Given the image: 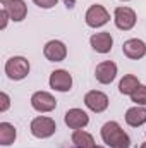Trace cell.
Returning <instances> with one entry per match:
<instances>
[{"label": "cell", "instance_id": "cell-7", "mask_svg": "<svg viewBox=\"0 0 146 148\" xmlns=\"http://www.w3.org/2000/svg\"><path fill=\"white\" fill-rule=\"evenodd\" d=\"M50 88H53L57 91H62V93L69 91L72 88V76L64 69L53 71L50 74Z\"/></svg>", "mask_w": 146, "mask_h": 148}, {"label": "cell", "instance_id": "cell-8", "mask_svg": "<svg viewBox=\"0 0 146 148\" xmlns=\"http://www.w3.org/2000/svg\"><path fill=\"white\" fill-rule=\"evenodd\" d=\"M43 53L50 62H62L67 57V47L59 40H52L45 45Z\"/></svg>", "mask_w": 146, "mask_h": 148}, {"label": "cell", "instance_id": "cell-18", "mask_svg": "<svg viewBox=\"0 0 146 148\" xmlns=\"http://www.w3.org/2000/svg\"><path fill=\"white\" fill-rule=\"evenodd\" d=\"M17 131L10 122H0V143L3 147H9L16 141Z\"/></svg>", "mask_w": 146, "mask_h": 148}, {"label": "cell", "instance_id": "cell-21", "mask_svg": "<svg viewBox=\"0 0 146 148\" xmlns=\"http://www.w3.org/2000/svg\"><path fill=\"white\" fill-rule=\"evenodd\" d=\"M0 112H5L9 109V105H10V98H9V95L7 93H0Z\"/></svg>", "mask_w": 146, "mask_h": 148}, {"label": "cell", "instance_id": "cell-19", "mask_svg": "<svg viewBox=\"0 0 146 148\" xmlns=\"http://www.w3.org/2000/svg\"><path fill=\"white\" fill-rule=\"evenodd\" d=\"M131 100L136 103V105H146V86L145 84H139L138 86V90L131 95Z\"/></svg>", "mask_w": 146, "mask_h": 148}, {"label": "cell", "instance_id": "cell-26", "mask_svg": "<svg viewBox=\"0 0 146 148\" xmlns=\"http://www.w3.org/2000/svg\"><path fill=\"white\" fill-rule=\"evenodd\" d=\"M74 148H79V147H74Z\"/></svg>", "mask_w": 146, "mask_h": 148}, {"label": "cell", "instance_id": "cell-20", "mask_svg": "<svg viewBox=\"0 0 146 148\" xmlns=\"http://www.w3.org/2000/svg\"><path fill=\"white\" fill-rule=\"evenodd\" d=\"M33 2L36 3L40 9H52L53 5H57L59 0H33Z\"/></svg>", "mask_w": 146, "mask_h": 148}, {"label": "cell", "instance_id": "cell-4", "mask_svg": "<svg viewBox=\"0 0 146 148\" xmlns=\"http://www.w3.org/2000/svg\"><path fill=\"white\" fill-rule=\"evenodd\" d=\"M136 12L131 9V7H117L115 12H113V21H115V26L122 31H129L134 28L136 24Z\"/></svg>", "mask_w": 146, "mask_h": 148}, {"label": "cell", "instance_id": "cell-24", "mask_svg": "<svg viewBox=\"0 0 146 148\" xmlns=\"http://www.w3.org/2000/svg\"><path fill=\"white\" fill-rule=\"evenodd\" d=\"M122 2H129V0H122Z\"/></svg>", "mask_w": 146, "mask_h": 148}, {"label": "cell", "instance_id": "cell-5", "mask_svg": "<svg viewBox=\"0 0 146 148\" xmlns=\"http://www.w3.org/2000/svg\"><path fill=\"white\" fill-rule=\"evenodd\" d=\"M84 19H86V24L89 28H102V26H105L110 21V14L107 12V9L103 5L95 3V5H91L88 9Z\"/></svg>", "mask_w": 146, "mask_h": 148}, {"label": "cell", "instance_id": "cell-10", "mask_svg": "<svg viewBox=\"0 0 146 148\" xmlns=\"http://www.w3.org/2000/svg\"><path fill=\"white\" fill-rule=\"evenodd\" d=\"M122 52L126 57L132 59V60H138V59H143L146 55V43L143 40H138V38H131L127 41H124L122 45Z\"/></svg>", "mask_w": 146, "mask_h": 148}, {"label": "cell", "instance_id": "cell-1", "mask_svg": "<svg viewBox=\"0 0 146 148\" xmlns=\"http://www.w3.org/2000/svg\"><path fill=\"white\" fill-rule=\"evenodd\" d=\"M102 140L110 148H129L131 147V138L127 136V133L115 121H108V122L103 124V127H102Z\"/></svg>", "mask_w": 146, "mask_h": 148}, {"label": "cell", "instance_id": "cell-9", "mask_svg": "<svg viewBox=\"0 0 146 148\" xmlns=\"http://www.w3.org/2000/svg\"><path fill=\"white\" fill-rule=\"evenodd\" d=\"M95 77L102 84H110L117 77V66L112 60H103L96 66L95 69Z\"/></svg>", "mask_w": 146, "mask_h": 148}, {"label": "cell", "instance_id": "cell-6", "mask_svg": "<svg viewBox=\"0 0 146 148\" xmlns=\"http://www.w3.org/2000/svg\"><path fill=\"white\" fill-rule=\"evenodd\" d=\"M84 105L89 109L91 112H96V114H102L108 109V97L103 93V91H88L86 97H84Z\"/></svg>", "mask_w": 146, "mask_h": 148}, {"label": "cell", "instance_id": "cell-16", "mask_svg": "<svg viewBox=\"0 0 146 148\" xmlns=\"http://www.w3.org/2000/svg\"><path fill=\"white\" fill-rule=\"evenodd\" d=\"M72 143L74 147H79V148H95V140L89 133L83 131V129H76L72 133Z\"/></svg>", "mask_w": 146, "mask_h": 148}, {"label": "cell", "instance_id": "cell-12", "mask_svg": "<svg viewBox=\"0 0 146 148\" xmlns=\"http://www.w3.org/2000/svg\"><path fill=\"white\" fill-rule=\"evenodd\" d=\"M3 10L16 23L23 21L26 17V14H28V7H26L24 0H5L3 2Z\"/></svg>", "mask_w": 146, "mask_h": 148}, {"label": "cell", "instance_id": "cell-15", "mask_svg": "<svg viewBox=\"0 0 146 148\" xmlns=\"http://www.w3.org/2000/svg\"><path fill=\"white\" fill-rule=\"evenodd\" d=\"M126 122L131 127H139L146 122V107L143 105H136L131 107L129 110L126 112Z\"/></svg>", "mask_w": 146, "mask_h": 148}, {"label": "cell", "instance_id": "cell-27", "mask_svg": "<svg viewBox=\"0 0 146 148\" xmlns=\"http://www.w3.org/2000/svg\"><path fill=\"white\" fill-rule=\"evenodd\" d=\"M2 2H5V0H2Z\"/></svg>", "mask_w": 146, "mask_h": 148}, {"label": "cell", "instance_id": "cell-17", "mask_svg": "<svg viewBox=\"0 0 146 148\" xmlns=\"http://www.w3.org/2000/svg\"><path fill=\"white\" fill-rule=\"evenodd\" d=\"M139 86V79L134 74H126L119 83V91L122 95H132Z\"/></svg>", "mask_w": 146, "mask_h": 148}, {"label": "cell", "instance_id": "cell-25", "mask_svg": "<svg viewBox=\"0 0 146 148\" xmlns=\"http://www.w3.org/2000/svg\"><path fill=\"white\" fill-rule=\"evenodd\" d=\"M95 148H102V147H95Z\"/></svg>", "mask_w": 146, "mask_h": 148}, {"label": "cell", "instance_id": "cell-11", "mask_svg": "<svg viewBox=\"0 0 146 148\" xmlns=\"http://www.w3.org/2000/svg\"><path fill=\"white\" fill-rule=\"evenodd\" d=\"M31 105L38 112H52L57 107V100L46 91H36L31 97Z\"/></svg>", "mask_w": 146, "mask_h": 148}, {"label": "cell", "instance_id": "cell-3", "mask_svg": "<svg viewBox=\"0 0 146 148\" xmlns=\"http://www.w3.org/2000/svg\"><path fill=\"white\" fill-rule=\"evenodd\" d=\"M5 74L9 76V79L14 81H21L29 74V62L24 57H10L5 62Z\"/></svg>", "mask_w": 146, "mask_h": 148}, {"label": "cell", "instance_id": "cell-2", "mask_svg": "<svg viewBox=\"0 0 146 148\" xmlns=\"http://www.w3.org/2000/svg\"><path fill=\"white\" fill-rule=\"evenodd\" d=\"M31 134L35 138H40V140H45V138H50L52 134H55L57 131V124L53 119L50 117H45V115H40V117H35L31 121Z\"/></svg>", "mask_w": 146, "mask_h": 148}, {"label": "cell", "instance_id": "cell-23", "mask_svg": "<svg viewBox=\"0 0 146 148\" xmlns=\"http://www.w3.org/2000/svg\"><path fill=\"white\" fill-rule=\"evenodd\" d=\"M139 148H146V143H143V145H141V147H139Z\"/></svg>", "mask_w": 146, "mask_h": 148}, {"label": "cell", "instance_id": "cell-14", "mask_svg": "<svg viewBox=\"0 0 146 148\" xmlns=\"http://www.w3.org/2000/svg\"><path fill=\"white\" fill-rule=\"evenodd\" d=\"M89 43H91L93 50H96L98 53H108L113 45V38L108 31H102V33H95L89 38Z\"/></svg>", "mask_w": 146, "mask_h": 148}, {"label": "cell", "instance_id": "cell-13", "mask_svg": "<svg viewBox=\"0 0 146 148\" xmlns=\"http://www.w3.org/2000/svg\"><path fill=\"white\" fill-rule=\"evenodd\" d=\"M64 121H65V124L71 129H83V127L88 126L89 117H88V114L83 110V109H71V110L65 112Z\"/></svg>", "mask_w": 146, "mask_h": 148}, {"label": "cell", "instance_id": "cell-22", "mask_svg": "<svg viewBox=\"0 0 146 148\" xmlns=\"http://www.w3.org/2000/svg\"><path fill=\"white\" fill-rule=\"evenodd\" d=\"M0 19H2V24H0V28H2V29H5V26H7V21H9L10 17H9V14H7L3 9H2V12H0Z\"/></svg>", "mask_w": 146, "mask_h": 148}]
</instances>
